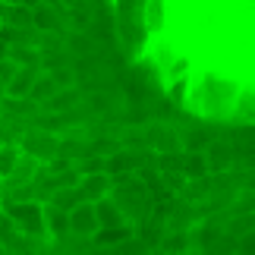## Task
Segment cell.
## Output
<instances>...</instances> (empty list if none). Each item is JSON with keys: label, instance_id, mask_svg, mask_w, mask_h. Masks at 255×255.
<instances>
[{"label": "cell", "instance_id": "6da1fadb", "mask_svg": "<svg viewBox=\"0 0 255 255\" xmlns=\"http://www.w3.org/2000/svg\"><path fill=\"white\" fill-rule=\"evenodd\" d=\"M126 63L180 114L255 126V0H111Z\"/></svg>", "mask_w": 255, "mask_h": 255}]
</instances>
